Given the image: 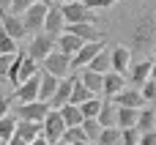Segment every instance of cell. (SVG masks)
<instances>
[{
  "mask_svg": "<svg viewBox=\"0 0 156 145\" xmlns=\"http://www.w3.org/2000/svg\"><path fill=\"white\" fill-rule=\"evenodd\" d=\"M154 44H156V14L145 11V14H140V19L132 27V47H129V52L148 55L154 49Z\"/></svg>",
  "mask_w": 156,
  "mask_h": 145,
  "instance_id": "cell-1",
  "label": "cell"
},
{
  "mask_svg": "<svg viewBox=\"0 0 156 145\" xmlns=\"http://www.w3.org/2000/svg\"><path fill=\"white\" fill-rule=\"evenodd\" d=\"M41 69H38V63L33 60V58H27V55H14V63H11V71H8V82L14 85V90L22 85V82H27L30 77H36Z\"/></svg>",
  "mask_w": 156,
  "mask_h": 145,
  "instance_id": "cell-2",
  "label": "cell"
},
{
  "mask_svg": "<svg viewBox=\"0 0 156 145\" xmlns=\"http://www.w3.org/2000/svg\"><path fill=\"white\" fill-rule=\"evenodd\" d=\"M60 14H63L66 25H93L96 22V14L88 5H82L80 0H71L66 5H60Z\"/></svg>",
  "mask_w": 156,
  "mask_h": 145,
  "instance_id": "cell-3",
  "label": "cell"
},
{
  "mask_svg": "<svg viewBox=\"0 0 156 145\" xmlns=\"http://www.w3.org/2000/svg\"><path fill=\"white\" fill-rule=\"evenodd\" d=\"M52 52H55V38L47 33H36L27 44V58H33L36 63H44Z\"/></svg>",
  "mask_w": 156,
  "mask_h": 145,
  "instance_id": "cell-4",
  "label": "cell"
},
{
  "mask_svg": "<svg viewBox=\"0 0 156 145\" xmlns=\"http://www.w3.org/2000/svg\"><path fill=\"white\" fill-rule=\"evenodd\" d=\"M63 134H66V123H63L60 112L58 110H49L47 118H44V123H41V137L49 145H55L58 140H63Z\"/></svg>",
  "mask_w": 156,
  "mask_h": 145,
  "instance_id": "cell-5",
  "label": "cell"
},
{
  "mask_svg": "<svg viewBox=\"0 0 156 145\" xmlns=\"http://www.w3.org/2000/svg\"><path fill=\"white\" fill-rule=\"evenodd\" d=\"M41 66H44L41 71H47V74H52V77H58V80H66V77L71 74V55H63V52L55 49Z\"/></svg>",
  "mask_w": 156,
  "mask_h": 145,
  "instance_id": "cell-6",
  "label": "cell"
},
{
  "mask_svg": "<svg viewBox=\"0 0 156 145\" xmlns=\"http://www.w3.org/2000/svg\"><path fill=\"white\" fill-rule=\"evenodd\" d=\"M47 11H49V5H44V3H33V5L22 14V25H25V30H27V33H44V16H47Z\"/></svg>",
  "mask_w": 156,
  "mask_h": 145,
  "instance_id": "cell-7",
  "label": "cell"
},
{
  "mask_svg": "<svg viewBox=\"0 0 156 145\" xmlns=\"http://www.w3.org/2000/svg\"><path fill=\"white\" fill-rule=\"evenodd\" d=\"M47 112H49V104H44V101H30V104H19L16 107V118L19 121H25V123H44V118H47Z\"/></svg>",
  "mask_w": 156,
  "mask_h": 145,
  "instance_id": "cell-8",
  "label": "cell"
},
{
  "mask_svg": "<svg viewBox=\"0 0 156 145\" xmlns=\"http://www.w3.org/2000/svg\"><path fill=\"white\" fill-rule=\"evenodd\" d=\"M74 82H77V74H69L66 80H60V82H58V90H55V96L49 99V110H60V107H66V104H69L71 90H74Z\"/></svg>",
  "mask_w": 156,
  "mask_h": 145,
  "instance_id": "cell-9",
  "label": "cell"
},
{
  "mask_svg": "<svg viewBox=\"0 0 156 145\" xmlns=\"http://www.w3.org/2000/svg\"><path fill=\"white\" fill-rule=\"evenodd\" d=\"M63 30H66V19L60 14V5H49V11L44 16V33L58 38V36H63Z\"/></svg>",
  "mask_w": 156,
  "mask_h": 145,
  "instance_id": "cell-10",
  "label": "cell"
},
{
  "mask_svg": "<svg viewBox=\"0 0 156 145\" xmlns=\"http://www.w3.org/2000/svg\"><path fill=\"white\" fill-rule=\"evenodd\" d=\"M38 85H41V71L36 77H30L27 82H22L16 90H14V99L19 104H30V101H38Z\"/></svg>",
  "mask_w": 156,
  "mask_h": 145,
  "instance_id": "cell-11",
  "label": "cell"
},
{
  "mask_svg": "<svg viewBox=\"0 0 156 145\" xmlns=\"http://www.w3.org/2000/svg\"><path fill=\"white\" fill-rule=\"evenodd\" d=\"M104 49V41H93V44H85L74 58H71V69H88L93 63V58Z\"/></svg>",
  "mask_w": 156,
  "mask_h": 145,
  "instance_id": "cell-12",
  "label": "cell"
},
{
  "mask_svg": "<svg viewBox=\"0 0 156 145\" xmlns=\"http://www.w3.org/2000/svg\"><path fill=\"white\" fill-rule=\"evenodd\" d=\"M110 58H112V71L121 74V77H126L129 69H132V52H129V47H123V44L112 47L110 49Z\"/></svg>",
  "mask_w": 156,
  "mask_h": 145,
  "instance_id": "cell-13",
  "label": "cell"
},
{
  "mask_svg": "<svg viewBox=\"0 0 156 145\" xmlns=\"http://www.w3.org/2000/svg\"><path fill=\"white\" fill-rule=\"evenodd\" d=\"M151 80V58H143L140 63H134L132 69H129V74H126V82H132L137 90L145 85Z\"/></svg>",
  "mask_w": 156,
  "mask_h": 145,
  "instance_id": "cell-14",
  "label": "cell"
},
{
  "mask_svg": "<svg viewBox=\"0 0 156 145\" xmlns=\"http://www.w3.org/2000/svg\"><path fill=\"white\" fill-rule=\"evenodd\" d=\"M0 27L14 38V41H19L27 30H25V25H22V16H16V14H11V11H0Z\"/></svg>",
  "mask_w": 156,
  "mask_h": 145,
  "instance_id": "cell-15",
  "label": "cell"
},
{
  "mask_svg": "<svg viewBox=\"0 0 156 145\" xmlns=\"http://www.w3.org/2000/svg\"><path fill=\"white\" fill-rule=\"evenodd\" d=\"M115 104H118V107H126V110H143V107H148L145 99H143V93H140L137 88L121 90V93L115 96Z\"/></svg>",
  "mask_w": 156,
  "mask_h": 145,
  "instance_id": "cell-16",
  "label": "cell"
},
{
  "mask_svg": "<svg viewBox=\"0 0 156 145\" xmlns=\"http://www.w3.org/2000/svg\"><path fill=\"white\" fill-rule=\"evenodd\" d=\"M82 47H85V41H82V38H77V36H71V33H63V36H58V38H55V49H58V52H63V55H71V58H74Z\"/></svg>",
  "mask_w": 156,
  "mask_h": 145,
  "instance_id": "cell-17",
  "label": "cell"
},
{
  "mask_svg": "<svg viewBox=\"0 0 156 145\" xmlns=\"http://www.w3.org/2000/svg\"><path fill=\"white\" fill-rule=\"evenodd\" d=\"M63 33H71L77 38H82L85 44H93V41H101V33L93 27V25H66Z\"/></svg>",
  "mask_w": 156,
  "mask_h": 145,
  "instance_id": "cell-18",
  "label": "cell"
},
{
  "mask_svg": "<svg viewBox=\"0 0 156 145\" xmlns=\"http://www.w3.org/2000/svg\"><path fill=\"white\" fill-rule=\"evenodd\" d=\"M80 82L93 93V96H99V93H104V74H96V71H90V69H82V74H80Z\"/></svg>",
  "mask_w": 156,
  "mask_h": 145,
  "instance_id": "cell-19",
  "label": "cell"
},
{
  "mask_svg": "<svg viewBox=\"0 0 156 145\" xmlns=\"http://www.w3.org/2000/svg\"><path fill=\"white\" fill-rule=\"evenodd\" d=\"M121 90H126V77H121L115 71H107L104 74V96L107 99H115Z\"/></svg>",
  "mask_w": 156,
  "mask_h": 145,
  "instance_id": "cell-20",
  "label": "cell"
},
{
  "mask_svg": "<svg viewBox=\"0 0 156 145\" xmlns=\"http://www.w3.org/2000/svg\"><path fill=\"white\" fill-rule=\"evenodd\" d=\"M58 77H52V74H47V71H41V85H38V101H44V104H49V99L55 96V90H58Z\"/></svg>",
  "mask_w": 156,
  "mask_h": 145,
  "instance_id": "cell-21",
  "label": "cell"
},
{
  "mask_svg": "<svg viewBox=\"0 0 156 145\" xmlns=\"http://www.w3.org/2000/svg\"><path fill=\"white\" fill-rule=\"evenodd\" d=\"M115 115H118V104L112 99H107V101H101V110H99V118L96 121L101 123V129H110V126H118Z\"/></svg>",
  "mask_w": 156,
  "mask_h": 145,
  "instance_id": "cell-22",
  "label": "cell"
},
{
  "mask_svg": "<svg viewBox=\"0 0 156 145\" xmlns=\"http://www.w3.org/2000/svg\"><path fill=\"white\" fill-rule=\"evenodd\" d=\"M137 129H140V134L156 132V110H154V107H143V110H140V121H137Z\"/></svg>",
  "mask_w": 156,
  "mask_h": 145,
  "instance_id": "cell-23",
  "label": "cell"
},
{
  "mask_svg": "<svg viewBox=\"0 0 156 145\" xmlns=\"http://www.w3.org/2000/svg\"><path fill=\"white\" fill-rule=\"evenodd\" d=\"M60 112V118H63V123H66V129H71V126H82V112H80V107H74V104H66V107H60L58 110Z\"/></svg>",
  "mask_w": 156,
  "mask_h": 145,
  "instance_id": "cell-24",
  "label": "cell"
},
{
  "mask_svg": "<svg viewBox=\"0 0 156 145\" xmlns=\"http://www.w3.org/2000/svg\"><path fill=\"white\" fill-rule=\"evenodd\" d=\"M118 129H134L137 121H140V110H126V107H118Z\"/></svg>",
  "mask_w": 156,
  "mask_h": 145,
  "instance_id": "cell-25",
  "label": "cell"
},
{
  "mask_svg": "<svg viewBox=\"0 0 156 145\" xmlns=\"http://www.w3.org/2000/svg\"><path fill=\"white\" fill-rule=\"evenodd\" d=\"M14 134H16V137H22L25 143L30 145L33 140H38V137H41V126H38V123H25V121H19Z\"/></svg>",
  "mask_w": 156,
  "mask_h": 145,
  "instance_id": "cell-26",
  "label": "cell"
},
{
  "mask_svg": "<svg viewBox=\"0 0 156 145\" xmlns=\"http://www.w3.org/2000/svg\"><path fill=\"white\" fill-rule=\"evenodd\" d=\"M90 71H96V74H107V71H112V58H110V49L104 47L96 58H93V63L88 66Z\"/></svg>",
  "mask_w": 156,
  "mask_h": 145,
  "instance_id": "cell-27",
  "label": "cell"
},
{
  "mask_svg": "<svg viewBox=\"0 0 156 145\" xmlns=\"http://www.w3.org/2000/svg\"><path fill=\"white\" fill-rule=\"evenodd\" d=\"M93 99V93L80 82V74H77V82H74V90H71V99H69V104H74V107H80V104H85V101H90Z\"/></svg>",
  "mask_w": 156,
  "mask_h": 145,
  "instance_id": "cell-28",
  "label": "cell"
},
{
  "mask_svg": "<svg viewBox=\"0 0 156 145\" xmlns=\"http://www.w3.org/2000/svg\"><path fill=\"white\" fill-rule=\"evenodd\" d=\"M82 132H85V140H88V143L96 145L104 129H101V123H99L96 118H85V121H82Z\"/></svg>",
  "mask_w": 156,
  "mask_h": 145,
  "instance_id": "cell-29",
  "label": "cell"
},
{
  "mask_svg": "<svg viewBox=\"0 0 156 145\" xmlns=\"http://www.w3.org/2000/svg\"><path fill=\"white\" fill-rule=\"evenodd\" d=\"M96 145H123V132L118 126H110V129L101 132V137H99Z\"/></svg>",
  "mask_w": 156,
  "mask_h": 145,
  "instance_id": "cell-30",
  "label": "cell"
},
{
  "mask_svg": "<svg viewBox=\"0 0 156 145\" xmlns=\"http://www.w3.org/2000/svg\"><path fill=\"white\" fill-rule=\"evenodd\" d=\"M16 118H11V115H5V118H0V143L8 145V140L14 137V132H16Z\"/></svg>",
  "mask_w": 156,
  "mask_h": 145,
  "instance_id": "cell-31",
  "label": "cell"
},
{
  "mask_svg": "<svg viewBox=\"0 0 156 145\" xmlns=\"http://www.w3.org/2000/svg\"><path fill=\"white\" fill-rule=\"evenodd\" d=\"M101 101H104V99H99V96H93L90 101H85V104H80V112H82V118H99V110H101Z\"/></svg>",
  "mask_w": 156,
  "mask_h": 145,
  "instance_id": "cell-32",
  "label": "cell"
},
{
  "mask_svg": "<svg viewBox=\"0 0 156 145\" xmlns=\"http://www.w3.org/2000/svg\"><path fill=\"white\" fill-rule=\"evenodd\" d=\"M0 55H16V41L0 27Z\"/></svg>",
  "mask_w": 156,
  "mask_h": 145,
  "instance_id": "cell-33",
  "label": "cell"
},
{
  "mask_svg": "<svg viewBox=\"0 0 156 145\" xmlns=\"http://www.w3.org/2000/svg\"><path fill=\"white\" fill-rule=\"evenodd\" d=\"M140 93H143L145 104H148V107H154V104H156V80H148V82L140 88Z\"/></svg>",
  "mask_w": 156,
  "mask_h": 145,
  "instance_id": "cell-34",
  "label": "cell"
},
{
  "mask_svg": "<svg viewBox=\"0 0 156 145\" xmlns=\"http://www.w3.org/2000/svg\"><path fill=\"white\" fill-rule=\"evenodd\" d=\"M63 140L69 145H77L85 140V132H82V126H71V129H66V134H63Z\"/></svg>",
  "mask_w": 156,
  "mask_h": 145,
  "instance_id": "cell-35",
  "label": "cell"
},
{
  "mask_svg": "<svg viewBox=\"0 0 156 145\" xmlns=\"http://www.w3.org/2000/svg\"><path fill=\"white\" fill-rule=\"evenodd\" d=\"M121 132H123V145H140V137L143 134H140L137 126L134 129H121Z\"/></svg>",
  "mask_w": 156,
  "mask_h": 145,
  "instance_id": "cell-36",
  "label": "cell"
},
{
  "mask_svg": "<svg viewBox=\"0 0 156 145\" xmlns=\"http://www.w3.org/2000/svg\"><path fill=\"white\" fill-rule=\"evenodd\" d=\"M82 5H88L90 11H101V8H110V5H115L118 0H80Z\"/></svg>",
  "mask_w": 156,
  "mask_h": 145,
  "instance_id": "cell-37",
  "label": "cell"
},
{
  "mask_svg": "<svg viewBox=\"0 0 156 145\" xmlns=\"http://www.w3.org/2000/svg\"><path fill=\"white\" fill-rule=\"evenodd\" d=\"M36 0H11V14H16V16H22L30 5H33Z\"/></svg>",
  "mask_w": 156,
  "mask_h": 145,
  "instance_id": "cell-38",
  "label": "cell"
},
{
  "mask_svg": "<svg viewBox=\"0 0 156 145\" xmlns=\"http://www.w3.org/2000/svg\"><path fill=\"white\" fill-rule=\"evenodd\" d=\"M11 63H14V55H0V80H8Z\"/></svg>",
  "mask_w": 156,
  "mask_h": 145,
  "instance_id": "cell-39",
  "label": "cell"
},
{
  "mask_svg": "<svg viewBox=\"0 0 156 145\" xmlns=\"http://www.w3.org/2000/svg\"><path fill=\"white\" fill-rule=\"evenodd\" d=\"M8 107H11V99L0 96V118H5V115H8Z\"/></svg>",
  "mask_w": 156,
  "mask_h": 145,
  "instance_id": "cell-40",
  "label": "cell"
},
{
  "mask_svg": "<svg viewBox=\"0 0 156 145\" xmlns=\"http://www.w3.org/2000/svg\"><path fill=\"white\" fill-rule=\"evenodd\" d=\"M140 145H156V132H148L140 137Z\"/></svg>",
  "mask_w": 156,
  "mask_h": 145,
  "instance_id": "cell-41",
  "label": "cell"
},
{
  "mask_svg": "<svg viewBox=\"0 0 156 145\" xmlns=\"http://www.w3.org/2000/svg\"><path fill=\"white\" fill-rule=\"evenodd\" d=\"M8 145H27V143H25V140H22V137H16V134H14V137H11V140H8Z\"/></svg>",
  "mask_w": 156,
  "mask_h": 145,
  "instance_id": "cell-42",
  "label": "cell"
},
{
  "mask_svg": "<svg viewBox=\"0 0 156 145\" xmlns=\"http://www.w3.org/2000/svg\"><path fill=\"white\" fill-rule=\"evenodd\" d=\"M151 80H156V55L151 58Z\"/></svg>",
  "mask_w": 156,
  "mask_h": 145,
  "instance_id": "cell-43",
  "label": "cell"
},
{
  "mask_svg": "<svg viewBox=\"0 0 156 145\" xmlns=\"http://www.w3.org/2000/svg\"><path fill=\"white\" fill-rule=\"evenodd\" d=\"M11 8V0H0V11H8Z\"/></svg>",
  "mask_w": 156,
  "mask_h": 145,
  "instance_id": "cell-44",
  "label": "cell"
},
{
  "mask_svg": "<svg viewBox=\"0 0 156 145\" xmlns=\"http://www.w3.org/2000/svg\"><path fill=\"white\" fill-rule=\"evenodd\" d=\"M30 145H49V143H47L44 137H38V140H33V143H30Z\"/></svg>",
  "mask_w": 156,
  "mask_h": 145,
  "instance_id": "cell-45",
  "label": "cell"
},
{
  "mask_svg": "<svg viewBox=\"0 0 156 145\" xmlns=\"http://www.w3.org/2000/svg\"><path fill=\"white\" fill-rule=\"evenodd\" d=\"M66 3H71V0H52V5H66Z\"/></svg>",
  "mask_w": 156,
  "mask_h": 145,
  "instance_id": "cell-46",
  "label": "cell"
},
{
  "mask_svg": "<svg viewBox=\"0 0 156 145\" xmlns=\"http://www.w3.org/2000/svg\"><path fill=\"white\" fill-rule=\"evenodd\" d=\"M36 3H44V5H52V0H36Z\"/></svg>",
  "mask_w": 156,
  "mask_h": 145,
  "instance_id": "cell-47",
  "label": "cell"
},
{
  "mask_svg": "<svg viewBox=\"0 0 156 145\" xmlns=\"http://www.w3.org/2000/svg\"><path fill=\"white\" fill-rule=\"evenodd\" d=\"M55 145H69V143H66V140H58V143H55Z\"/></svg>",
  "mask_w": 156,
  "mask_h": 145,
  "instance_id": "cell-48",
  "label": "cell"
},
{
  "mask_svg": "<svg viewBox=\"0 0 156 145\" xmlns=\"http://www.w3.org/2000/svg\"><path fill=\"white\" fill-rule=\"evenodd\" d=\"M77 145H93V143H88V140H82V143H77Z\"/></svg>",
  "mask_w": 156,
  "mask_h": 145,
  "instance_id": "cell-49",
  "label": "cell"
},
{
  "mask_svg": "<svg viewBox=\"0 0 156 145\" xmlns=\"http://www.w3.org/2000/svg\"><path fill=\"white\" fill-rule=\"evenodd\" d=\"M0 145H5V143H0Z\"/></svg>",
  "mask_w": 156,
  "mask_h": 145,
  "instance_id": "cell-50",
  "label": "cell"
},
{
  "mask_svg": "<svg viewBox=\"0 0 156 145\" xmlns=\"http://www.w3.org/2000/svg\"><path fill=\"white\" fill-rule=\"evenodd\" d=\"M154 110H156V104H154Z\"/></svg>",
  "mask_w": 156,
  "mask_h": 145,
  "instance_id": "cell-51",
  "label": "cell"
}]
</instances>
